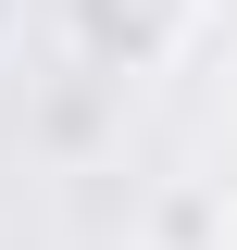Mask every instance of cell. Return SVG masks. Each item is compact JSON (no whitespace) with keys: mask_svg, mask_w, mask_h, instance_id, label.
Masks as SVG:
<instances>
[{"mask_svg":"<svg viewBox=\"0 0 237 250\" xmlns=\"http://www.w3.org/2000/svg\"><path fill=\"white\" fill-rule=\"evenodd\" d=\"M62 38L100 88H125V75H162L200 38V0H62Z\"/></svg>","mask_w":237,"mask_h":250,"instance_id":"cell-1","label":"cell"},{"mask_svg":"<svg viewBox=\"0 0 237 250\" xmlns=\"http://www.w3.org/2000/svg\"><path fill=\"white\" fill-rule=\"evenodd\" d=\"M225 200L237 188H162L150 200V250H225Z\"/></svg>","mask_w":237,"mask_h":250,"instance_id":"cell-2","label":"cell"},{"mask_svg":"<svg viewBox=\"0 0 237 250\" xmlns=\"http://www.w3.org/2000/svg\"><path fill=\"white\" fill-rule=\"evenodd\" d=\"M13 25H25V0H0V38H13Z\"/></svg>","mask_w":237,"mask_h":250,"instance_id":"cell-3","label":"cell"},{"mask_svg":"<svg viewBox=\"0 0 237 250\" xmlns=\"http://www.w3.org/2000/svg\"><path fill=\"white\" fill-rule=\"evenodd\" d=\"M225 250H237V200H225Z\"/></svg>","mask_w":237,"mask_h":250,"instance_id":"cell-4","label":"cell"}]
</instances>
